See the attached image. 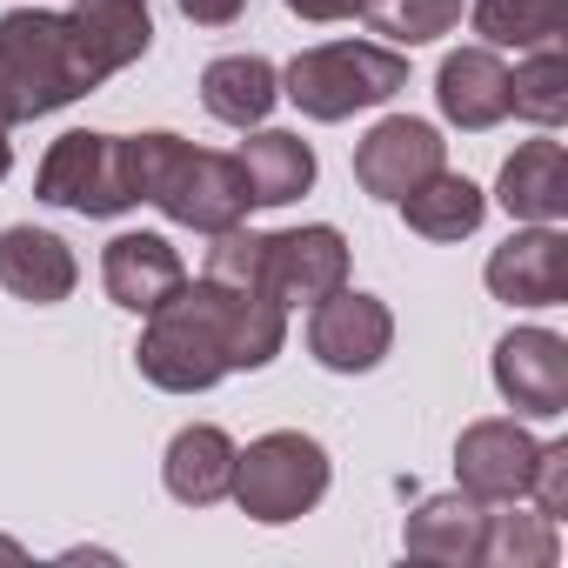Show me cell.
I'll return each instance as SVG.
<instances>
[{
  "instance_id": "obj_3",
  "label": "cell",
  "mask_w": 568,
  "mask_h": 568,
  "mask_svg": "<svg viewBox=\"0 0 568 568\" xmlns=\"http://www.w3.org/2000/svg\"><path fill=\"white\" fill-rule=\"evenodd\" d=\"M408 88V61L375 41H328L288 61L281 94H288L308 121H348L362 108H382Z\"/></svg>"
},
{
  "instance_id": "obj_21",
  "label": "cell",
  "mask_w": 568,
  "mask_h": 568,
  "mask_svg": "<svg viewBox=\"0 0 568 568\" xmlns=\"http://www.w3.org/2000/svg\"><path fill=\"white\" fill-rule=\"evenodd\" d=\"M274 101H281V74L261 54H221L201 74V108L227 128H261Z\"/></svg>"
},
{
  "instance_id": "obj_7",
  "label": "cell",
  "mask_w": 568,
  "mask_h": 568,
  "mask_svg": "<svg viewBox=\"0 0 568 568\" xmlns=\"http://www.w3.org/2000/svg\"><path fill=\"white\" fill-rule=\"evenodd\" d=\"M261 288H267L281 308L328 302L335 288H348V241H342V227L315 221V227L261 234Z\"/></svg>"
},
{
  "instance_id": "obj_16",
  "label": "cell",
  "mask_w": 568,
  "mask_h": 568,
  "mask_svg": "<svg viewBox=\"0 0 568 568\" xmlns=\"http://www.w3.org/2000/svg\"><path fill=\"white\" fill-rule=\"evenodd\" d=\"M481 521H488V501H475L468 488L428 495V501L402 521V548H408V561L468 568V561H481Z\"/></svg>"
},
{
  "instance_id": "obj_20",
  "label": "cell",
  "mask_w": 568,
  "mask_h": 568,
  "mask_svg": "<svg viewBox=\"0 0 568 568\" xmlns=\"http://www.w3.org/2000/svg\"><path fill=\"white\" fill-rule=\"evenodd\" d=\"M161 481H168L174 501H187V508H214V501L227 495V481H234V442H227L214 422L181 428V435L168 442Z\"/></svg>"
},
{
  "instance_id": "obj_15",
  "label": "cell",
  "mask_w": 568,
  "mask_h": 568,
  "mask_svg": "<svg viewBox=\"0 0 568 568\" xmlns=\"http://www.w3.org/2000/svg\"><path fill=\"white\" fill-rule=\"evenodd\" d=\"M101 281H108L114 308L154 315V308L181 288V281H187V267H181V254H174L161 234H114L108 254H101Z\"/></svg>"
},
{
  "instance_id": "obj_11",
  "label": "cell",
  "mask_w": 568,
  "mask_h": 568,
  "mask_svg": "<svg viewBox=\"0 0 568 568\" xmlns=\"http://www.w3.org/2000/svg\"><path fill=\"white\" fill-rule=\"evenodd\" d=\"M488 288L495 302H515V308H561L568 302V234H555V221H528L521 234H508L488 254Z\"/></svg>"
},
{
  "instance_id": "obj_26",
  "label": "cell",
  "mask_w": 568,
  "mask_h": 568,
  "mask_svg": "<svg viewBox=\"0 0 568 568\" xmlns=\"http://www.w3.org/2000/svg\"><path fill=\"white\" fill-rule=\"evenodd\" d=\"M362 14L395 48H422V41H442L462 21V0H362Z\"/></svg>"
},
{
  "instance_id": "obj_18",
  "label": "cell",
  "mask_w": 568,
  "mask_h": 568,
  "mask_svg": "<svg viewBox=\"0 0 568 568\" xmlns=\"http://www.w3.org/2000/svg\"><path fill=\"white\" fill-rule=\"evenodd\" d=\"M435 101H442V114H448L455 128L481 134V128L508 121V68L495 61V48H462V54L442 61Z\"/></svg>"
},
{
  "instance_id": "obj_25",
  "label": "cell",
  "mask_w": 568,
  "mask_h": 568,
  "mask_svg": "<svg viewBox=\"0 0 568 568\" xmlns=\"http://www.w3.org/2000/svg\"><path fill=\"white\" fill-rule=\"evenodd\" d=\"M555 555H561V541L541 508L515 515V501H508L481 521V561H495V568H555Z\"/></svg>"
},
{
  "instance_id": "obj_17",
  "label": "cell",
  "mask_w": 568,
  "mask_h": 568,
  "mask_svg": "<svg viewBox=\"0 0 568 568\" xmlns=\"http://www.w3.org/2000/svg\"><path fill=\"white\" fill-rule=\"evenodd\" d=\"M241 181H247V201L254 207H288L315 187V148L288 128H261L241 141Z\"/></svg>"
},
{
  "instance_id": "obj_31",
  "label": "cell",
  "mask_w": 568,
  "mask_h": 568,
  "mask_svg": "<svg viewBox=\"0 0 568 568\" xmlns=\"http://www.w3.org/2000/svg\"><path fill=\"white\" fill-rule=\"evenodd\" d=\"M0 561H28V555H21V541H0Z\"/></svg>"
},
{
  "instance_id": "obj_5",
  "label": "cell",
  "mask_w": 568,
  "mask_h": 568,
  "mask_svg": "<svg viewBox=\"0 0 568 568\" xmlns=\"http://www.w3.org/2000/svg\"><path fill=\"white\" fill-rule=\"evenodd\" d=\"M227 495L241 501V515L281 528V521H302L322 495H328V448L302 428H274L247 448H234V481Z\"/></svg>"
},
{
  "instance_id": "obj_30",
  "label": "cell",
  "mask_w": 568,
  "mask_h": 568,
  "mask_svg": "<svg viewBox=\"0 0 568 568\" xmlns=\"http://www.w3.org/2000/svg\"><path fill=\"white\" fill-rule=\"evenodd\" d=\"M8 168H14V148H8V128H0V181H8Z\"/></svg>"
},
{
  "instance_id": "obj_14",
  "label": "cell",
  "mask_w": 568,
  "mask_h": 568,
  "mask_svg": "<svg viewBox=\"0 0 568 568\" xmlns=\"http://www.w3.org/2000/svg\"><path fill=\"white\" fill-rule=\"evenodd\" d=\"M81 281V261L74 247L54 234V227H8L0 234V288H8L14 302H34V308H54L74 295Z\"/></svg>"
},
{
  "instance_id": "obj_19",
  "label": "cell",
  "mask_w": 568,
  "mask_h": 568,
  "mask_svg": "<svg viewBox=\"0 0 568 568\" xmlns=\"http://www.w3.org/2000/svg\"><path fill=\"white\" fill-rule=\"evenodd\" d=\"M495 201L515 214V221H561L568 214V154L561 141H528L501 161V181H495Z\"/></svg>"
},
{
  "instance_id": "obj_10",
  "label": "cell",
  "mask_w": 568,
  "mask_h": 568,
  "mask_svg": "<svg viewBox=\"0 0 568 568\" xmlns=\"http://www.w3.org/2000/svg\"><path fill=\"white\" fill-rule=\"evenodd\" d=\"M308 348H315V362L335 368V375H368V368H382V355L395 348V315H388V302H375V295L335 288L328 302H315Z\"/></svg>"
},
{
  "instance_id": "obj_4",
  "label": "cell",
  "mask_w": 568,
  "mask_h": 568,
  "mask_svg": "<svg viewBox=\"0 0 568 568\" xmlns=\"http://www.w3.org/2000/svg\"><path fill=\"white\" fill-rule=\"evenodd\" d=\"M0 94H8L14 121H41L68 101L94 94L81 81V61H74V41H68L61 14H48V8L0 14Z\"/></svg>"
},
{
  "instance_id": "obj_13",
  "label": "cell",
  "mask_w": 568,
  "mask_h": 568,
  "mask_svg": "<svg viewBox=\"0 0 568 568\" xmlns=\"http://www.w3.org/2000/svg\"><path fill=\"white\" fill-rule=\"evenodd\" d=\"M535 435L521 422H468L455 442V475L475 501H521L528 495V468H535Z\"/></svg>"
},
{
  "instance_id": "obj_22",
  "label": "cell",
  "mask_w": 568,
  "mask_h": 568,
  "mask_svg": "<svg viewBox=\"0 0 568 568\" xmlns=\"http://www.w3.org/2000/svg\"><path fill=\"white\" fill-rule=\"evenodd\" d=\"M402 214H408V227L415 234H428V241H462V234H475L481 227V214H488V194L468 181V174H428L415 194H402Z\"/></svg>"
},
{
  "instance_id": "obj_8",
  "label": "cell",
  "mask_w": 568,
  "mask_h": 568,
  "mask_svg": "<svg viewBox=\"0 0 568 568\" xmlns=\"http://www.w3.org/2000/svg\"><path fill=\"white\" fill-rule=\"evenodd\" d=\"M495 388L515 415L555 422L568 408V342L555 328H508L495 342Z\"/></svg>"
},
{
  "instance_id": "obj_23",
  "label": "cell",
  "mask_w": 568,
  "mask_h": 568,
  "mask_svg": "<svg viewBox=\"0 0 568 568\" xmlns=\"http://www.w3.org/2000/svg\"><path fill=\"white\" fill-rule=\"evenodd\" d=\"M475 34L488 48H555L568 34V0H475Z\"/></svg>"
},
{
  "instance_id": "obj_9",
  "label": "cell",
  "mask_w": 568,
  "mask_h": 568,
  "mask_svg": "<svg viewBox=\"0 0 568 568\" xmlns=\"http://www.w3.org/2000/svg\"><path fill=\"white\" fill-rule=\"evenodd\" d=\"M448 168V141L428 128V121H415V114H388L382 128H368V141L355 148V181L375 194V201H402V194H415L428 174H442Z\"/></svg>"
},
{
  "instance_id": "obj_12",
  "label": "cell",
  "mask_w": 568,
  "mask_h": 568,
  "mask_svg": "<svg viewBox=\"0 0 568 568\" xmlns=\"http://www.w3.org/2000/svg\"><path fill=\"white\" fill-rule=\"evenodd\" d=\"M61 21H68V41H74V61H81L88 88H101L108 74L134 68L154 48L148 0H74Z\"/></svg>"
},
{
  "instance_id": "obj_24",
  "label": "cell",
  "mask_w": 568,
  "mask_h": 568,
  "mask_svg": "<svg viewBox=\"0 0 568 568\" xmlns=\"http://www.w3.org/2000/svg\"><path fill=\"white\" fill-rule=\"evenodd\" d=\"M508 114L535 121V128H561L568 121V54L555 48H528V61L508 74Z\"/></svg>"
},
{
  "instance_id": "obj_1",
  "label": "cell",
  "mask_w": 568,
  "mask_h": 568,
  "mask_svg": "<svg viewBox=\"0 0 568 568\" xmlns=\"http://www.w3.org/2000/svg\"><path fill=\"white\" fill-rule=\"evenodd\" d=\"M288 342V308L261 288H221V281H181L148 315L134 368L168 395H201L234 368H267Z\"/></svg>"
},
{
  "instance_id": "obj_32",
  "label": "cell",
  "mask_w": 568,
  "mask_h": 568,
  "mask_svg": "<svg viewBox=\"0 0 568 568\" xmlns=\"http://www.w3.org/2000/svg\"><path fill=\"white\" fill-rule=\"evenodd\" d=\"M0 128H14V108H8V94H0Z\"/></svg>"
},
{
  "instance_id": "obj_27",
  "label": "cell",
  "mask_w": 568,
  "mask_h": 568,
  "mask_svg": "<svg viewBox=\"0 0 568 568\" xmlns=\"http://www.w3.org/2000/svg\"><path fill=\"white\" fill-rule=\"evenodd\" d=\"M528 495L548 521L568 515V442H541L535 448V468H528Z\"/></svg>"
},
{
  "instance_id": "obj_2",
  "label": "cell",
  "mask_w": 568,
  "mask_h": 568,
  "mask_svg": "<svg viewBox=\"0 0 568 568\" xmlns=\"http://www.w3.org/2000/svg\"><path fill=\"white\" fill-rule=\"evenodd\" d=\"M128 161H134V194L154 201L168 221H181L194 234L241 227V214L254 207L247 181H241V161L214 154V148H194L181 134H161V128L128 134Z\"/></svg>"
},
{
  "instance_id": "obj_29",
  "label": "cell",
  "mask_w": 568,
  "mask_h": 568,
  "mask_svg": "<svg viewBox=\"0 0 568 568\" xmlns=\"http://www.w3.org/2000/svg\"><path fill=\"white\" fill-rule=\"evenodd\" d=\"M281 8L302 21H348V14H362V0H281Z\"/></svg>"
},
{
  "instance_id": "obj_6",
  "label": "cell",
  "mask_w": 568,
  "mask_h": 568,
  "mask_svg": "<svg viewBox=\"0 0 568 568\" xmlns=\"http://www.w3.org/2000/svg\"><path fill=\"white\" fill-rule=\"evenodd\" d=\"M34 194L48 207H74V214H128L141 194H134V161H128V134H94V128H74L48 148L41 174H34Z\"/></svg>"
},
{
  "instance_id": "obj_28",
  "label": "cell",
  "mask_w": 568,
  "mask_h": 568,
  "mask_svg": "<svg viewBox=\"0 0 568 568\" xmlns=\"http://www.w3.org/2000/svg\"><path fill=\"white\" fill-rule=\"evenodd\" d=\"M241 8H247V0H181V14L194 28H227V21H241Z\"/></svg>"
}]
</instances>
